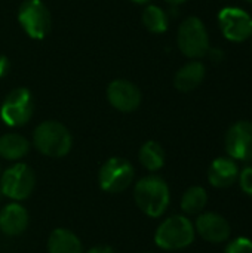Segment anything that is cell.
<instances>
[{
  "label": "cell",
  "mask_w": 252,
  "mask_h": 253,
  "mask_svg": "<svg viewBox=\"0 0 252 253\" xmlns=\"http://www.w3.org/2000/svg\"><path fill=\"white\" fill-rule=\"evenodd\" d=\"M134 199L141 212L150 218H160L171 202L169 187L160 176L150 175L140 179L134 188Z\"/></svg>",
  "instance_id": "1"
},
{
  "label": "cell",
  "mask_w": 252,
  "mask_h": 253,
  "mask_svg": "<svg viewBox=\"0 0 252 253\" xmlns=\"http://www.w3.org/2000/svg\"><path fill=\"white\" fill-rule=\"evenodd\" d=\"M34 147L48 157H64L70 153L73 138L68 129L55 120H46L40 123L33 135Z\"/></svg>",
  "instance_id": "2"
},
{
  "label": "cell",
  "mask_w": 252,
  "mask_h": 253,
  "mask_svg": "<svg viewBox=\"0 0 252 253\" xmlns=\"http://www.w3.org/2000/svg\"><path fill=\"white\" fill-rule=\"evenodd\" d=\"M195 225L187 216L174 215L165 219L156 230L154 242L163 251H180L195 242Z\"/></svg>",
  "instance_id": "3"
},
{
  "label": "cell",
  "mask_w": 252,
  "mask_h": 253,
  "mask_svg": "<svg viewBox=\"0 0 252 253\" xmlns=\"http://www.w3.org/2000/svg\"><path fill=\"white\" fill-rule=\"evenodd\" d=\"M34 172L25 163H16L7 168L0 176V190L3 196L16 202L28 199L34 190Z\"/></svg>",
  "instance_id": "4"
},
{
  "label": "cell",
  "mask_w": 252,
  "mask_h": 253,
  "mask_svg": "<svg viewBox=\"0 0 252 253\" xmlns=\"http://www.w3.org/2000/svg\"><path fill=\"white\" fill-rule=\"evenodd\" d=\"M33 111L34 101L31 92L25 87H16L4 98L0 108V117L4 125L19 127L31 119Z\"/></svg>",
  "instance_id": "5"
},
{
  "label": "cell",
  "mask_w": 252,
  "mask_h": 253,
  "mask_svg": "<svg viewBox=\"0 0 252 253\" xmlns=\"http://www.w3.org/2000/svg\"><path fill=\"white\" fill-rule=\"evenodd\" d=\"M178 47L189 58H202L209 50L208 31L203 22L190 16L178 28Z\"/></svg>",
  "instance_id": "6"
},
{
  "label": "cell",
  "mask_w": 252,
  "mask_h": 253,
  "mask_svg": "<svg viewBox=\"0 0 252 253\" xmlns=\"http://www.w3.org/2000/svg\"><path fill=\"white\" fill-rule=\"evenodd\" d=\"M134 179L132 165L122 157L108 159L100 169L98 182L102 191L105 193H122L125 191Z\"/></svg>",
  "instance_id": "7"
},
{
  "label": "cell",
  "mask_w": 252,
  "mask_h": 253,
  "mask_svg": "<svg viewBox=\"0 0 252 253\" xmlns=\"http://www.w3.org/2000/svg\"><path fill=\"white\" fill-rule=\"evenodd\" d=\"M18 21L25 33L36 40L43 39L50 30V13L42 0H25L19 6Z\"/></svg>",
  "instance_id": "8"
},
{
  "label": "cell",
  "mask_w": 252,
  "mask_h": 253,
  "mask_svg": "<svg viewBox=\"0 0 252 253\" xmlns=\"http://www.w3.org/2000/svg\"><path fill=\"white\" fill-rule=\"evenodd\" d=\"M226 151L230 159L241 162L252 160V122L239 120L226 133Z\"/></svg>",
  "instance_id": "9"
},
{
  "label": "cell",
  "mask_w": 252,
  "mask_h": 253,
  "mask_svg": "<svg viewBox=\"0 0 252 253\" xmlns=\"http://www.w3.org/2000/svg\"><path fill=\"white\" fill-rule=\"evenodd\" d=\"M218 21L223 34L232 42H244L252 34V18L239 7H224Z\"/></svg>",
  "instance_id": "10"
},
{
  "label": "cell",
  "mask_w": 252,
  "mask_h": 253,
  "mask_svg": "<svg viewBox=\"0 0 252 253\" xmlns=\"http://www.w3.org/2000/svg\"><path fill=\"white\" fill-rule=\"evenodd\" d=\"M195 231L205 242H209L214 245L227 242L232 234V228L227 219L215 212L199 213L195 222Z\"/></svg>",
  "instance_id": "11"
},
{
  "label": "cell",
  "mask_w": 252,
  "mask_h": 253,
  "mask_svg": "<svg viewBox=\"0 0 252 253\" xmlns=\"http://www.w3.org/2000/svg\"><path fill=\"white\" fill-rule=\"evenodd\" d=\"M107 98H108V102L116 110L129 113L140 107L141 92L134 83L123 80V79H117L110 83L107 89Z\"/></svg>",
  "instance_id": "12"
},
{
  "label": "cell",
  "mask_w": 252,
  "mask_h": 253,
  "mask_svg": "<svg viewBox=\"0 0 252 253\" xmlns=\"http://www.w3.org/2000/svg\"><path fill=\"white\" fill-rule=\"evenodd\" d=\"M239 178V168L230 157L215 159L208 169V181L215 188H230Z\"/></svg>",
  "instance_id": "13"
},
{
  "label": "cell",
  "mask_w": 252,
  "mask_h": 253,
  "mask_svg": "<svg viewBox=\"0 0 252 253\" xmlns=\"http://www.w3.org/2000/svg\"><path fill=\"white\" fill-rule=\"evenodd\" d=\"M28 227V212L19 203H9L0 211V231L6 236H19Z\"/></svg>",
  "instance_id": "14"
},
{
  "label": "cell",
  "mask_w": 252,
  "mask_h": 253,
  "mask_svg": "<svg viewBox=\"0 0 252 253\" xmlns=\"http://www.w3.org/2000/svg\"><path fill=\"white\" fill-rule=\"evenodd\" d=\"M49 253H83L80 239L67 228H56L48 239Z\"/></svg>",
  "instance_id": "15"
},
{
  "label": "cell",
  "mask_w": 252,
  "mask_h": 253,
  "mask_svg": "<svg viewBox=\"0 0 252 253\" xmlns=\"http://www.w3.org/2000/svg\"><path fill=\"white\" fill-rule=\"evenodd\" d=\"M205 79V67L199 61H192L183 65L174 79V84L181 92H190L196 89Z\"/></svg>",
  "instance_id": "16"
},
{
  "label": "cell",
  "mask_w": 252,
  "mask_h": 253,
  "mask_svg": "<svg viewBox=\"0 0 252 253\" xmlns=\"http://www.w3.org/2000/svg\"><path fill=\"white\" fill-rule=\"evenodd\" d=\"M30 150V142L18 133H6L0 136V157L4 160H19Z\"/></svg>",
  "instance_id": "17"
},
{
  "label": "cell",
  "mask_w": 252,
  "mask_h": 253,
  "mask_svg": "<svg viewBox=\"0 0 252 253\" xmlns=\"http://www.w3.org/2000/svg\"><path fill=\"white\" fill-rule=\"evenodd\" d=\"M140 163L150 172H156L165 165V150L156 141H147L138 153Z\"/></svg>",
  "instance_id": "18"
},
{
  "label": "cell",
  "mask_w": 252,
  "mask_h": 253,
  "mask_svg": "<svg viewBox=\"0 0 252 253\" xmlns=\"http://www.w3.org/2000/svg\"><path fill=\"white\" fill-rule=\"evenodd\" d=\"M208 205V193L203 187H190L181 197V209L186 215H199Z\"/></svg>",
  "instance_id": "19"
},
{
  "label": "cell",
  "mask_w": 252,
  "mask_h": 253,
  "mask_svg": "<svg viewBox=\"0 0 252 253\" xmlns=\"http://www.w3.org/2000/svg\"><path fill=\"white\" fill-rule=\"evenodd\" d=\"M143 24L149 31L159 34V33L166 31V28H168V16H166L163 9H160L159 6L150 4V6H147L144 9Z\"/></svg>",
  "instance_id": "20"
},
{
  "label": "cell",
  "mask_w": 252,
  "mask_h": 253,
  "mask_svg": "<svg viewBox=\"0 0 252 253\" xmlns=\"http://www.w3.org/2000/svg\"><path fill=\"white\" fill-rule=\"evenodd\" d=\"M224 253H252V240L247 237H238L227 243Z\"/></svg>",
  "instance_id": "21"
},
{
  "label": "cell",
  "mask_w": 252,
  "mask_h": 253,
  "mask_svg": "<svg viewBox=\"0 0 252 253\" xmlns=\"http://www.w3.org/2000/svg\"><path fill=\"white\" fill-rule=\"evenodd\" d=\"M238 181H239L241 190L247 196H251L252 197V168H245L242 172H239Z\"/></svg>",
  "instance_id": "22"
},
{
  "label": "cell",
  "mask_w": 252,
  "mask_h": 253,
  "mask_svg": "<svg viewBox=\"0 0 252 253\" xmlns=\"http://www.w3.org/2000/svg\"><path fill=\"white\" fill-rule=\"evenodd\" d=\"M9 71V59L4 55H0V79L6 76Z\"/></svg>",
  "instance_id": "23"
},
{
  "label": "cell",
  "mask_w": 252,
  "mask_h": 253,
  "mask_svg": "<svg viewBox=\"0 0 252 253\" xmlns=\"http://www.w3.org/2000/svg\"><path fill=\"white\" fill-rule=\"evenodd\" d=\"M86 253H114V251L110 246H95V248H91Z\"/></svg>",
  "instance_id": "24"
},
{
  "label": "cell",
  "mask_w": 252,
  "mask_h": 253,
  "mask_svg": "<svg viewBox=\"0 0 252 253\" xmlns=\"http://www.w3.org/2000/svg\"><path fill=\"white\" fill-rule=\"evenodd\" d=\"M169 4H181V3H184L186 0H166Z\"/></svg>",
  "instance_id": "25"
},
{
  "label": "cell",
  "mask_w": 252,
  "mask_h": 253,
  "mask_svg": "<svg viewBox=\"0 0 252 253\" xmlns=\"http://www.w3.org/2000/svg\"><path fill=\"white\" fill-rule=\"evenodd\" d=\"M131 1H134V3H138V4H146V3H149L150 0H131Z\"/></svg>",
  "instance_id": "26"
},
{
  "label": "cell",
  "mask_w": 252,
  "mask_h": 253,
  "mask_svg": "<svg viewBox=\"0 0 252 253\" xmlns=\"http://www.w3.org/2000/svg\"><path fill=\"white\" fill-rule=\"evenodd\" d=\"M1 200H3V193H1V190H0V203H1Z\"/></svg>",
  "instance_id": "27"
},
{
  "label": "cell",
  "mask_w": 252,
  "mask_h": 253,
  "mask_svg": "<svg viewBox=\"0 0 252 253\" xmlns=\"http://www.w3.org/2000/svg\"><path fill=\"white\" fill-rule=\"evenodd\" d=\"M0 176H1V166H0Z\"/></svg>",
  "instance_id": "28"
},
{
  "label": "cell",
  "mask_w": 252,
  "mask_h": 253,
  "mask_svg": "<svg viewBox=\"0 0 252 253\" xmlns=\"http://www.w3.org/2000/svg\"><path fill=\"white\" fill-rule=\"evenodd\" d=\"M248 1H251V3H252V0H248Z\"/></svg>",
  "instance_id": "29"
}]
</instances>
